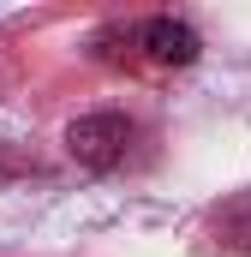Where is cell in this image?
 Listing matches in <instances>:
<instances>
[{"label":"cell","instance_id":"obj_1","mask_svg":"<svg viewBox=\"0 0 251 257\" xmlns=\"http://www.w3.org/2000/svg\"><path fill=\"white\" fill-rule=\"evenodd\" d=\"M126 150H132V120H126V114H114V108L78 114V120L66 126V156H72L78 168H90V174L120 168Z\"/></svg>","mask_w":251,"mask_h":257},{"label":"cell","instance_id":"obj_2","mask_svg":"<svg viewBox=\"0 0 251 257\" xmlns=\"http://www.w3.org/2000/svg\"><path fill=\"white\" fill-rule=\"evenodd\" d=\"M138 48L156 66H191L203 42H197V30H191L186 18H144L138 24Z\"/></svg>","mask_w":251,"mask_h":257},{"label":"cell","instance_id":"obj_3","mask_svg":"<svg viewBox=\"0 0 251 257\" xmlns=\"http://www.w3.org/2000/svg\"><path fill=\"white\" fill-rule=\"evenodd\" d=\"M215 227H221L227 245H251V197H233V203L215 215Z\"/></svg>","mask_w":251,"mask_h":257}]
</instances>
